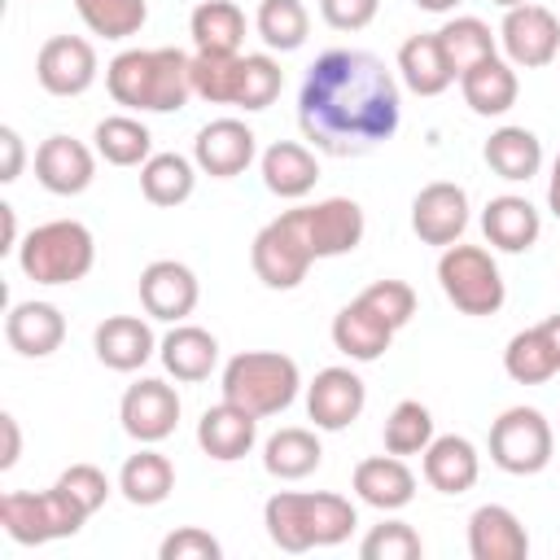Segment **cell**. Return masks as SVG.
<instances>
[{"label": "cell", "instance_id": "ba28073f", "mask_svg": "<svg viewBox=\"0 0 560 560\" xmlns=\"http://www.w3.org/2000/svg\"><path fill=\"white\" fill-rule=\"evenodd\" d=\"M438 284L446 293V302L464 315H499L508 289H503V276H499V262L490 258V249L481 245H446L442 258H438Z\"/></svg>", "mask_w": 560, "mask_h": 560}, {"label": "cell", "instance_id": "836d02e7", "mask_svg": "<svg viewBox=\"0 0 560 560\" xmlns=\"http://www.w3.org/2000/svg\"><path fill=\"white\" fill-rule=\"evenodd\" d=\"M197 188V162L184 158V153H153L144 166H140V192L149 206H184Z\"/></svg>", "mask_w": 560, "mask_h": 560}, {"label": "cell", "instance_id": "83f0119b", "mask_svg": "<svg viewBox=\"0 0 560 560\" xmlns=\"http://www.w3.org/2000/svg\"><path fill=\"white\" fill-rule=\"evenodd\" d=\"M258 171H262L267 192L280 197V201H302V197L315 188V179H319L315 153H311L306 144H298V140H276V144H267L262 158H258Z\"/></svg>", "mask_w": 560, "mask_h": 560}, {"label": "cell", "instance_id": "9a60e30c", "mask_svg": "<svg viewBox=\"0 0 560 560\" xmlns=\"http://www.w3.org/2000/svg\"><path fill=\"white\" fill-rule=\"evenodd\" d=\"M197 298H201V284H197V276H192L188 262L158 258V262H149L140 271V306L153 319L184 324L197 311Z\"/></svg>", "mask_w": 560, "mask_h": 560}, {"label": "cell", "instance_id": "f35d334b", "mask_svg": "<svg viewBox=\"0 0 560 560\" xmlns=\"http://www.w3.org/2000/svg\"><path fill=\"white\" fill-rule=\"evenodd\" d=\"M438 44H442V52H446L455 79H459L464 70H472L477 61L494 57V31H490L481 18H468V13H464V18H451V22L438 31Z\"/></svg>", "mask_w": 560, "mask_h": 560}, {"label": "cell", "instance_id": "ffe728a7", "mask_svg": "<svg viewBox=\"0 0 560 560\" xmlns=\"http://www.w3.org/2000/svg\"><path fill=\"white\" fill-rule=\"evenodd\" d=\"M92 350L109 372H140L153 359L158 337H153L149 319H140V315H109L96 324Z\"/></svg>", "mask_w": 560, "mask_h": 560}, {"label": "cell", "instance_id": "8fae6325", "mask_svg": "<svg viewBox=\"0 0 560 560\" xmlns=\"http://www.w3.org/2000/svg\"><path fill=\"white\" fill-rule=\"evenodd\" d=\"M118 420H122V433L136 438L140 446H158L179 424V394L166 381L144 376V381L127 385V394L118 402Z\"/></svg>", "mask_w": 560, "mask_h": 560}, {"label": "cell", "instance_id": "11a10c76", "mask_svg": "<svg viewBox=\"0 0 560 560\" xmlns=\"http://www.w3.org/2000/svg\"><path fill=\"white\" fill-rule=\"evenodd\" d=\"M424 13H451V9H459L464 0H416Z\"/></svg>", "mask_w": 560, "mask_h": 560}, {"label": "cell", "instance_id": "4316f807", "mask_svg": "<svg viewBox=\"0 0 560 560\" xmlns=\"http://www.w3.org/2000/svg\"><path fill=\"white\" fill-rule=\"evenodd\" d=\"M459 92H464V105L481 118H503L516 96H521V83H516V66L508 57H486L477 61L472 70L459 74Z\"/></svg>", "mask_w": 560, "mask_h": 560}, {"label": "cell", "instance_id": "7c38bea8", "mask_svg": "<svg viewBox=\"0 0 560 560\" xmlns=\"http://www.w3.org/2000/svg\"><path fill=\"white\" fill-rule=\"evenodd\" d=\"M96 48L83 35H52L35 57V79L48 96H83L96 83Z\"/></svg>", "mask_w": 560, "mask_h": 560}, {"label": "cell", "instance_id": "8992f818", "mask_svg": "<svg viewBox=\"0 0 560 560\" xmlns=\"http://www.w3.org/2000/svg\"><path fill=\"white\" fill-rule=\"evenodd\" d=\"M88 521V508L70 499L57 481L48 490H9L0 494V525L22 547H44L52 538L79 534Z\"/></svg>", "mask_w": 560, "mask_h": 560}, {"label": "cell", "instance_id": "d4e9b609", "mask_svg": "<svg viewBox=\"0 0 560 560\" xmlns=\"http://www.w3.org/2000/svg\"><path fill=\"white\" fill-rule=\"evenodd\" d=\"M394 332H398V328L385 324L363 298L346 302V306L332 315V346H337L346 359H354V363H376V359L389 350Z\"/></svg>", "mask_w": 560, "mask_h": 560}, {"label": "cell", "instance_id": "9c48e42d", "mask_svg": "<svg viewBox=\"0 0 560 560\" xmlns=\"http://www.w3.org/2000/svg\"><path fill=\"white\" fill-rule=\"evenodd\" d=\"M551 451H556V438L538 407H508L490 424V459L512 477L542 472L551 464Z\"/></svg>", "mask_w": 560, "mask_h": 560}, {"label": "cell", "instance_id": "1f68e13d", "mask_svg": "<svg viewBox=\"0 0 560 560\" xmlns=\"http://www.w3.org/2000/svg\"><path fill=\"white\" fill-rule=\"evenodd\" d=\"M118 490H122V499L136 503V508H158V503H166L171 490H175V464H171L162 451L140 446V451L127 455V464L118 468Z\"/></svg>", "mask_w": 560, "mask_h": 560}, {"label": "cell", "instance_id": "9f6ffc18", "mask_svg": "<svg viewBox=\"0 0 560 560\" xmlns=\"http://www.w3.org/2000/svg\"><path fill=\"white\" fill-rule=\"evenodd\" d=\"M499 9H516V4H529V0H494Z\"/></svg>", "mask_w": 560, "mask_h": 560}, {"label": "cell", "instance_id": "74e56055", "mask_svg": "<svg viewBox=\"0 0 560 560\" xmlns=\"http://www.w3.org/2000/svg\"><path fill=\"white\" fill-rule=\"evenodd\" d=\"M254 31L271 52H293L311 35V13L302 0H258Z\"/></svg>", "mask_w": 560, "mask_h": 560}, {"label": "cell", "instance_id": "816d5d0a", "mask_svg": "<svg viewBox=\"0 0 560 560\" xmlns=\"http://www.w3.org/2000/svg\"><path fill=\"white\" fill-rule=\"evenodd\" d=\"M0 219H4V245H0V254H13L22 241H18V214H13V206H0Z\"/></svg>", "mask_w": 560, "mask_h": 560}, {"label": "cell", "instance_id": "ee69618b", "mask_svg": "<svg viewBox=\"0 0 560 560\" xmlns=\"http://www.w3.org/2000/svg\"><path fill=\"white\" fill-rule=\"evenodd\" d=\"M359 556L363 560H416V556H424V542L407 521H381L363 534Z\"/></svg>", "mask_w": 560, "mask_h": 560}, {"label": "cell", "instance_id": "4fadbf2b", "mask_svg": "<svg viewBox=\"0 0 560 560\" xmlns=\"http://www.w3.org/2000/svg\"><path fill=\"white\" fill-rule=\"evenodd\" d=\"M368 407V385L359 381V372L350 368H324L315 372V381L306 385V416L315 420V429L324 433H341L350 429Z\"/></svg>", "mask_w": 560, "mask_h": 560}, {"label": "cell", "instance_id": "277c9868", "mask_svg": "<svg viewBox=\"0 0 560 560\" xmlns=\"http://www.w3.org/2000/svg\"><path fill=\"white\" fill-rule=\"evenodd\" d=\"M96 262V241L79 219H48L18 245V267L35 284H79Z\"/></svg>", "mask_w": 560, "mask_h": 560}, {"label": "cell", "instance_id": "3957f363", "mask_svg": "<svg viewBox=\"0 0 560 560\" xmlns=\"http://www.w3.org/2000/svg\"><path fill=\"white\" fill-rule=\"evenodd\" d=\"M192 57L179 48H127L105 66V88L114 105L140 114H175L192 96Z\"/></svg>", "mask_w": 560, "mask_h": 560}, {"label": "cell", "instance_id": "e575fe53", "mask_svg": "<svg viewBox=\"0 0 560 560\" xmlns=\"http://www.w3.org/2000/svg\"><path fill=\"white\" fill-rule=\"evenodd\" d=\"M188 35H192L197 52H241L245 13L232 0H201L188 18Z\"/></svg>", "mask_w": 560, "mask_h": 560}, {"label": "cell", "instance_id": "7402d4cb", "mask_svg": "<svg viewBox=\"0 0 560 560\" xmlns=\"http://www.w3.org/2000/svg\"><path fill=\"white\" fill-rule=\"evenodd\" d=\"M306 223H311V241H315V254L319 258L354 254L359 241H363V232H368L363 206L354 197H324V201L306 206Z\"/></svg>", "mask_w": 560, "mask_h": 560}, {"label": "cell", "instance_id": "4dcf8cb0", "mask_svg": "<svg viewBox=\"0 0 560 560\" xmlns=\"http://www.w3.org/2000/svg\"><path fill=\"white\" fill-rule=\"evenodd\" d=\"M398 74L402 83L416 92V96H442L451 83H455V70L438 44V31L433 35H411L402 39L398 48Z\"/></svg>", "mask_w": 560, "mask_h": 560}, {"label": "cell", "instance_id": "d6986e66", "mask_svg": "<svg viewBox=\"0 0 560 560\" xmlns=\"http://www.w3.org/2000/svg\"><path fill=\"white\" fill-rule=\"evenodd\" d=\"M4 341L22 359H48L66 341V315L52 302H13L4 315Z\"/></svg>", "mask_w": 560, "mask_h": 560}, {"label": "cell", "instance_id": "484cf974", "mask_svg": "<svg viewBox=\"0 0 560 560\" xmlns=\"http://www.w3.org/2000/svg\"><path fill=\"white\" fill-rule=\"evenodd\" d=\"M481 477V455L464 433H442L424 446V481L438 494H468Z\"/></svg>", "mask_w": 560, "mask_h": 560}, {"label": "cell", "instance_id": "e0dca14e", "mask_svg": "<svg viewBox=\"0 0 560 560\" xmlns=\"http://www.w3.org/2000/svg\"><path fill=\"white\" fill-rule=\"evenodd\" d=\"M35 179L52 197H79L96 179V153L83 140L57 131V136L39 140V149H35Z\"/></svg>", "mask_w": 560, "mask_h": 560}, {"label": "cell", "instance_id": "f5cc1de1", "mask_svg": "<svg viewBox=\"0 0 560 560\" xmlns=\"http://www.w3.org/2000/svg\"><path fill=\"white\" fill-rule=\"evenodd\" d=\"M547 206H551V214L560 219V153H556V162H551V175H547Z\"/></svg>", "mask_w": 560, "mask_h": 560}, {"label": "cell", "instance_id": "7bdbcfd3", "mask_svg": "<svg viewBox=\"0 0 560 560\" xmlns=\"http://www.w3.org/2000/svg\"><path fill=\"white\" fill-rule=\"evenodd\" d=\"M192 96L210 105H232L236 101V74H241V52H192Z\"/></svg>", "mask_w": 560, "mask_h": 560}, {"label": "cell", "instance_id": "2e32d148", "mask_svg": "<svg viewBox=\"0 0 560 560\" xmlns=\"http://www.w3.org/2000/svg\"><path fill=\"white\" fill-rule=\"evenodd\" d=\"M254 153H258V136H254V127H245L241 118H214V122H206V127L197 131V140H192V162H197V171L210 175V179H232V175H241V171L254 162Z\"/></svg>", "mask_w": 560, "mask_h": 560}, {"label": "cell", "instance_id": "b9f144b4", "mask_svg": "<svg viewBox=\"0 0 560 560\" xmlns=\"http://www.w3.org/2000/svg\"><path fill=\"white\" fill-rule=\"evenodd\" d=\"M381 438H385V451L389 455H424V446L433 442V416H429V407L416 402V398H402L385 416Z\"/></svg>", "mask_w": 560, "mask_h": 560}, {"label": "cell", "instance_id": "7a4b0ae2", "mask_svg": "<svg viewBox=\"0 0 560 560\" xmlns=\"http://www.w3.org/2000/svg\"><path fill=\"white\" fill-rule=\"evenodd\" d=\"M262 525L280 551L302 556L311 547L346 542L359 525V512L346 494H332V490H276L262 503Z\"/></svg>", "mask_w": 560, "mask_h": 560}, {"label": "cell", "instance_id": "f907efd6", "mask_svg": "<svg viewBox=\"0 0 560 560\" xmlns=\"http://www.w3.org/2000/svg\"><path fill=\"white\" fill-rule=\"evenodd\" d=\"M0 433H4V451H0V468L9 472V468L18 464V455H22V429H18V416H13V411H4V416H0Z\"/></svg>", "mask_w": 560, "mask_h": 560}, {"label": "cell", "instance_id": "ab89813d", "mask_svg": "<svg viewBox=\"0 0 560 560\" xmlns=\"http://www.w3.org/2000/svg\"><path fill=\"white\" fill-rule=\"evenodd\" d=\"M74 13L92 35H105V39H127L149 22L144 0H74Z\"/></svg>", "mask_w": 560, "mask_h": 560}, {"label": "cell", "instance_id": "db71d44e", "mask_svg": "<svg viewBox=\"0 0 560 560\" xmlns=\"http://www.w3.org/2000/svg\"><path fill=\"white\" fill-rule=\"evenodd\" d=\"M542 332H547V341H551V350H556V359H560V311L542 319Z\"/></svg>", "mask_w": 560, "mask_h": 560}, {"label": "cell", "instance_id": "5bb4252c", "mask_svg": "<svg viewBox=\"0 0 560 560\" xmlns=\"http://www.w3.org/2000/svg\"><path fill=\"white\" fill-rule=\"evenodd\" d=\"M468 228V192L451 179H433L411 197V232L424 245H455Z\"/></svg>", "mask_w": 560, "mask_h": 560}, {"label": "cell", "instance_id": "f6af8a7d", "mask_svg": "<svg viewBox=\"0 0 560 560\" xmlns=\"http://www.w3.org/2000/svg\"><path fill=\"white\" fill-rule=\"evenodd\" d=\"M359 298H363L385 324H394V328L411 324V315H416V289H411L407 280H376V284H368Z\"/></svg>", "mask_w": 560, "mask_h": 560}, {"label": "cell", "instance_id": "30bf717a", "mask_svg": "<svg viewBox=\"0 0 560 560\" xmlns=\"http://www.w3.org/2000/svg\"><path fill=\"white\" fill-rule=\"evenodd\" d=\"M499 44L516 70H542L560 57V22L542 4H516L499 22Z\"/></svg>", "mask_w": 560, "mask_h": 560}, {"label": "cell", "instance_id": "44dd1931", "mask_svg": "<svg viewBox=\"0 0 560 560\" xmlns=\"http://www.w3.org/2000/svg\"><path fill=\"white\" fill-rule=\"evenodd\" d=\"M468 556L472 560H525L529 534H525L521 516L503 503H481L468 516Z\"/></svg>", "mask_w": 560, "mask_h": 560}, {"label": "cell", "instance_id": "60d3db41", "mask_svg": "<svg viewBox=\"0 0 560 560\" xmlns=\"http://www.w3.org/2000/svg\"><path fill=\"white\" fill-rule=\"evenodd\" d=\"M284 88V70L271 52H245L241 57V74H236V109H267Z\"/></svg>", "mask_w": 560, "mask_h": 560}, {"label": "cell", "instance_id": "ac0fdd59", "mask_svg": "<svg viewBox=\"0 0 560 560\" xmlns=\"http://www.w3.org/2000/svg\"><path fill=\"white\" fill-rule=\"evenodd\" d=\"M254 442H258V416L236 407V402H228V398L206 407L201 420H197V446L219 464L245 459L254 451Z\"/></svg>", "mask_w": 560, "mask_h": 560}, {"label": "cell", "instance_id": "d590c367", "mask_svg": "<svg viewBox=\"0 0 560 560\" xmlns=\"http://www.w3.org/2000/svg\"><path fill=\"white\" fill-rule=\"evenodd\" d=\"M92 140H96V153H101L109 166H144V162L153 158V136H149V127H144L140 118H131V114H109V118H101L96 131H92Z\"/></svg>", "mask_w": 560, "mask_h": 560}, {"label": "cell", "instance_id": "bcb514c9", "mask_svg": "<svg viewBox=\"0 0 560 560\" xmlns=\"http://www.w3.org/2000/svg\"><path fill=\"white\" fill-rule=\"evenodd\" d=\"M162 560H219L223 556V542L210 534V529H197V525H179L162 538L158 547Z\"/></svg>", "mask_w": 560, "mask_h": 560}, {"label": "cell", "instance_id": "6da1fadb", "mask_svg": "<svg viewBox=\"0 0 560 560\" xmlns=\"http://www.w3.org/2000/svg\"><path fill=\"white\" fill-rule=\"evenodd\" d=\"M402 92L394 70L363 48H328L311 61L298 92L302 136L332 158H359L394 140Z\"/></svg>", "mask_w": 560, "mask_h": 560}, {"label": "cell", "instance_id": "8d00e7d4", "mask_svg": "<svg viewBox=\"0 0 560 560\" xmlns=\"http://www.w3.org/2000/svg\"><path fill=\"white\" fill-rule=\"evenodd\" d=\"M503 372H508L516 385H542V381H551V376L560 372V359H556V350H551L542 324L512 332V341H508V350H503Z\"/></svg>", "mask_w": 560, "mask_h": 560}, {"label": "cell", "instance_id": "5b68a950", "mask_svg": "<svg viewBox=\"0 0 560 560\" xmlns=\"http://www.w3.org/2000/svg\"><path fill=\"white\" fill-rule=\"evenodd\" d=\"M298 389H302V372L280 350H241L223 363V398L254 411L258 420L293 407Z\"/></svg>", "mask_w": 560, "mask_h": 560}, {"label": "cell", "instance_id": "f546056e", "mask_svg": "<svg viewBox=\"0 0 560 560\" xmlns=\"http://www.w3.org/2000/svg\"><path fill=\"white\" fill-rule=\"evenodd\" d=\"M158 354L175 381H206L219 363V341H214V332H206L197 324H175L158 341Z\"/></svg>", "mask_w": 560, "mask_h": 560}, {"label": "cell", "instance_id": "c3c4849f", "mask_svg": "<svg viewBox=\"0 0 560 560\" xmlns=\"http://www.w3.org/2000/svg\"><path fill=\"white\" fill-rule=\"evenodd\" d=\"M381 0H319V18L332 26V31H363L372 26Z\"/></svg>", "mask_w": 560, "mask_h": 560}, {"label": "cell", "instance_id": "52a82bcc", "mask_svg": "<svg viewBox=\"0 0 560 560\" xmlns=\"http://www.w3.org/2000/svg\"><path fill=\"white\" fill-rule=\"evenodd\" d=\"M249 262H254V276L267 284V289H298L311 271V262H319L315 254V241H311V223H306V206L298 210H284L276 214L249 245Z\"/></svg>", "mask_w": 560, "mask_h": 560}, {"label": "cell", "instance_id": "d6a6232c", "mask_svg": "<svg viewBox=\"0 0 560 560\" xmlns=\"http://www.w3.org/2000/svg\"><path fill=\"white\" fill-rule=\"evenodd\" d=\"M319 459H324L319 438H315L311 429H298V424L276 429V433L262 442V468H267L271 477H280V481H302V477H311V472L319 468Z\"/></svg>", "mask_w": 560, "mask_h": 560}, {"label": "cell", "instance_id": "cb8c5ba5", "mask_svg": "<svg viewBox=\"0 0 560 560\" xmlns=\"http://www.w3.org/2000/svg\"><path fill=\"white\" fill-rule=\"evenodd\" d=\"M481 232L494 249L503 254H525L538 245L542 236V219L534 210L529 197H516V192H503V197H490L486 210H481Z\"/></svg>", "mask_w": 560, "mask_h": 560}, {"label": "cell", "instance_id": "681fc988", "mask_svg": "<svg viewBox=\"0 0 560 560\" xmlns=\"http://www.w3.org/2000/svg\"><path fill=\"white\" fill-rule=\"evenodd\" d=\"M26 166V144L18 136V127H0V184H13Z\"/></svg>", "mask_w": 560, "mask_h": 560}, {"label": "cell", "instance_id": "603a6c76", "mask_svg": "<svg viewBox=\"0 0 560 560\" xmlns=\"http://www.w3.org/2000/svg\"><path fill=\"white\" fill-rule=\"evenodd\" d=\"M350 486L376 512H398V508H407L416 499V472L402 464V455H368V459H359Z\"/></svg>", "mask_w": 560, "mask_h": 560}, {"label": "cell", "instance_id": "7dc6e473", "mask_svg": "<svg viewBox=\"0 0 560 560\" xmlns=\"http://www.w3.org/2000/svg\"><path fill=\"white\" fill-rule=\"evenodd\" d=\"M57 486H61L70 499H79V503L88 508V516L101 512L105 499H109V477H105L96 464H70V468L57 477Z\"/></svg>", "mask_w": 560, "mask_h": 560}, {"label": "cell", "instance_id": "f1b7e54d", "mask_svg": "<svg viewBox=\"0 0 560 560\" xmlns=\"http://www.w3.org/2000/svg\"><path fill=\"white\" fill-rule=\"evenodd\" d=\"M486 166L508 179V184H529L538 171H542V140L529 131V127H494L486 149H481Z\"/></svg>", "mask_w": 560, "mask_h": 560}]
</instances>
